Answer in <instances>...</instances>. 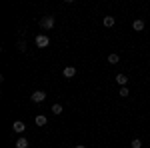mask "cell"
<instances>
[{"label": "cell", "mask_w": 150, "mask_h": 148, "mask_svg": "<svg viewBox=\"0 0 150 148\" xmlns=\"http://www.w3.org/2000/svg\"><path fill=\"white\" fill-rule=\"evenodd\" d=\"M40 28H44V30L54 28V16H44V18H40Z\"/></svg>", "instance_id": "1"}, {"label": "cell", "mask_w": 150, "mask_h": 148, "mask_svg": "<svg viewBox=\"0 0 150 148\" xmlns=\"http://www.w3.org/2000/svg\"><path fill=\"white\" fill-rule=\"evenodd\" d=\"M34 42H36V46H38V48H46V46L50 44V38H48L46 34H38Z\"/></svg>", "instance_id": "2"}, {"label": "cell", "mask_w": 150, "mask_h": 148, "mask_svg": "<svg viewBox=\"0 0 150 148\" xmlns=\"http://www.w3.org/2000/svg\"><path fill=\"white\" fill-rule=\"evenodd\" d=\"M32 102H36V104H40V102H44L46 100V92L44 90H36V92H32Z\"/></svg>", "instance_id": "3"}, {"label": "cell", "mask_w": 150, "mask_h": 148, "mask_svg": "<svg viewBox=\"0 0 150 148\" xmlns=\"http://www.w3.org/2000/svg\"><path fill=\"white\" fill-rule=\"evenodd\" d=\"M12 130H14V132H18V134H22L24 130H26V126H24V122H20V120H16V122L12 124Z\"/></svg>", "instance_id": "4"}, {"label": "cell", "mask_w": 150, "mask_h": 148, "mask_svg": "<svg viewBox=\"0 0 150 148\" xmlns=\"http://www.w3.org/2000/svg\"><path fill=\"white\" fill-rule=\"evenodd\" d=\"M64 76H66V78H74V76H76V68H74V66H66V68H64Z\"/></svg>", "instance_id": "5"}, {"label": "cell", "mask_w": 150, "mask_h": 148, "mask_svg": "<svg viewBox=\"0 0 150 148\" xmlns=\"http://www.w3.org/2000/svg\"><path fill=\"white\" fill-rule=\"evenodd\" d=\"M34 122H36V124H38V126H46L48 118H46V116H44V114H38V116H36V118H34Z\"/></svg>", "instance_id": "6"}, {"label": "cell", "mask_w": 150, "mask_h": 148, "mask_svg": "<svg viewBox=\"0 0 150 148\" xmlns=\"http://www.w3.org/2000/svg\"><path fill=\"white\" fill-rule=\"evenodd\" d=\"M132 28H134L136 32H142V30H144V20H134V22H132Z\"/></svg>", "instance_id": "7"}, {"label": "cell", "mask_w": 150, "mask_h": 148, "mask_svg": "<svg viewBox=\"0 0 150 148\" xmlns=\"http://www.w3.org/2000/svg\"><path fill=\"white\" fill-rule=\"evenodd\" d=\"M102 22H104V26H106V28H110V26H114L116 20H114V16H104Z\"/></svg>", "instance_id": "8"}, {"label": "cell", "mask_w": 150, "mask_h": 148, "mask_svg": "<svg viewBox=\"0 0 150 148\" xmlns=\"http://www.w3.org/2000/svg\"><path fill=\"white\" fill-rule=\"evenodd\" d=\"M116 82L120 84V88H122V86H126V82H128L126 74H118V76H116Z\"/></svg>", "instance_id": "9"}, {"label": "cell", "mask_w": 150, "mask_h": 148, "mask_svg": "<svg viewBox=\"0 0 150 148\" xmlns=\"http://www.w3.org/2000/svg\"><path fill=\"white\" fill-rule=\"evenodd\" d=\"M16 148H28V140H26V138H18V140H16Z\"/></svg>", "instance_id": "10"}, {"label": "cell", "mask_w": 150, "mask_h": 148, "mask_svg": "<svg viewBox=\"0 0 150 148\" xmlns=\"http://www.w3.org/2000/svg\"><path fill=\"white\" fill-rule=\"evenodd\" d=\"M118 60H120L118 54H108V62H110V64H118Z\"/></svg>", "instance_id": "11"}, {"label": "cell", "mask_w": 150, "mask_h": 148, "mask_svg": "<svg viewBox=\"0 0 150 148\" xmlns=\"http://www.w3.org/2000/svg\"><path fill=\"white\" fill-rule=\"evenodd\" d=\"M130 146H132V148H140V146H142V140H140V138H134V140L130 142Z\"/></svg>", "instance_id": "12"}, {"label": "cell", "mask_w": 150, "mask_h": 148, "mask_svg": "<svg viewBox=\"0 0 150 148\" xmlns=\"http://www.w3.org/2000/svg\"><path fill=\"white\" fill-rule=\"evenodd\" d=\"M52 112L60 114V112H62V104H52Z\"/></svg>", "instance_id": "13"}, {"label": "cell", "mask_w": 150, "mask_h": 148, "mask_svg": "<svg viewBox=\"0 0 150 148\" xmlns=\"http://www.w3.org/2000/svg\"><path fill=\"white\" fill-rule=\"evenodd\" d=\"M18 50H20V52H26V42H24V40L18 42Z\"/></svg>", "instance_id": "14"}, {"label": "cell", "mask_w": 150, "mask_h": 148, "mask_svg": "<svg viewBox=\"0 0 150 148\" xmlns=\"http://www.w3.org/2000/svg\"><path fill=\"white\" fill-rule=\"evenodd\" d=\"M118 94H120V96H124V98H126V96H128V88H126V86H122V88H120V92H118Z\"/></svg>", "instance_id": "15"}, {"label": "cell", "mask_w": 150, "mask_h": 148, "mask_svg": "<svg viewBox=\"0 0 150 148\" xmlns=\"http://www.w3.org/2000/svg\"><path fill=\"white\" fill-rule=\"evenodd\" d=\"M74 148H86V146H84V144H76Z\"/></svg>", "instance_id": "16"}]
</instances>
